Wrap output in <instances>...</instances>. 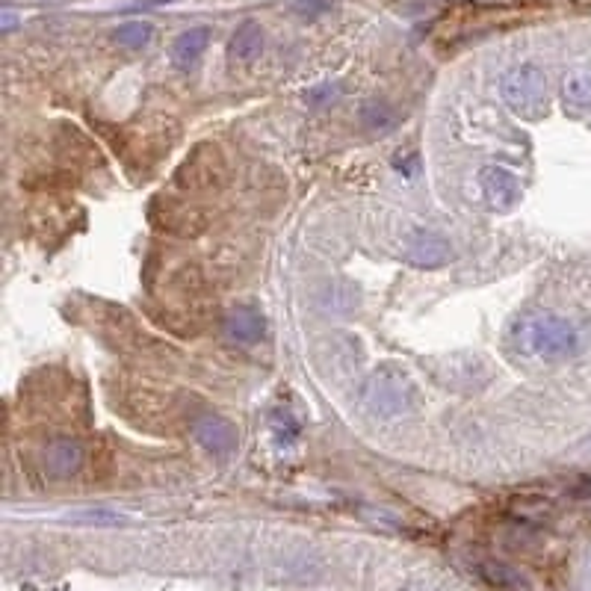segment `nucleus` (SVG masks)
<instances>
[{
    "mask_svg": "<svg viewBox=\"0 0 591 591\" xmlns=\"http://www.w3.org/2000/svg\"><path fill=\"white\" fill-rule=\"evenodd\" d=\"M509 346L524 358L559 361V358H571L580 349V331L565 317L538 311V314H524L512 323Z\"/></svg>",
    "mask_w": 591,
    "mask_h": 591,
    "instance_id": "obj_1",
    "label": "nucleus"
},
{
    "mask_svg": "<svg viewBox=\"0 0 591 591\" xmlns=\"http://www.w3.org/2000/svg\"><path fill=\"white\" fill-rule=\"evenodd\" d=\"M225 337L237 346H252L258 343L263 334H266V323L263 317L255 311V308H234L228 317H225Z\"/></svg>",
    "mask_w": 591,
    "mask_h": 591,
    "instance_id": "obj_7",
    "label": "nucleus"
},
{
    "mask_svg": "<svg viewBox=\"0 0 591 591\" xmlns=\"http://www.w3.org/2000/svg\"><path fill=\"white\" fill-rule=\"evenodd\" d=\"M15 27V15H12V9H3V30H12Z\"/></svg>",
    "mask_w": 591,
    "mask_h": 591,
    "instance_id": "obj_15",
    "label": "nucleus"
},
{
    "mask_svg": "<svg viewBox=\"0 0 591 591\" xmlns=\"http://www.w3.org/2000/svg\"><path fill=\"white\" fill-rule=\"evenodd\" d=\"M296 12H302V15H323V12H329V0H299Z\"/></svg>",
    "mask_w": 591,
    "mask_h": 591,
    "instance_id": "obj_14",
    "label": "nucleus"
},
{
    "mask_svg": "<svg viewBox=\"0 0 591 591\" xmlns=\"http://www.w3.org/2000/svg\"><path fill=\"white\" fill-rule=\"evenodd\" d=\"M151 36H154V30H151V24H145V21H128V24L116 27V33H113V39H116L122 48H131V51L145 48V45L151 42Z\"/></svg>",
    "mask_w": 591,
    "mask_h": 591,
    "instance_id": "obj_12",
    "label": "nucleus"
},
{
    "mask_svg": "<svg viewBox=\"0 0 591 591\" xmlns=\"http://www.w3.org/2000/svg\"><path fill=\"white\" fill-rule=\"evenodd\" d=\"M193 435L210 456L228 459L237 453V429L216 414H201L193 423Z\"/></svg>",
    "mask_w": 591,
    "mask_h": 591,
    "instance_id": "obj_6",
    "label": "nucleus"
},
{
    "mask_svg": "<svg viewBox=\"0 0 591 591\" xmlns=\"http://www.w3.org/2000/svg\"><path fill=\"white\" fill-rule=\"evenodd\" d=\"M272 432H275V441L278 444H287V441H296L299 438V426L290 420V414H278L272 420Z\"/></svg>",
    "mask_w": 591,
    "mask_h": 591,
    "instance_id": "obj_13",
    "label": "nucleus"
},
{
    "mask_svg": "<svg viewBox=\"0 0 591 591\" xmlns=\"http://www.w3.org/2000/svg\"><path fill=\"white\" fill-rule=\"evenodd\" d=\"M80 464H83V447L77 441L63 438V441L48 444V450H45V470H48V476L68 479V476H74L80 470Z\"/></svg>",
    "mask_w": 591,
    "mask_h": 591,
    "instance_id": "obj_8",
    "label": "nucleus"
},
{
    "mask_svg": "<svg viewBox=\"0 0 591 591\" xmlns=\"http://www.w3.org/2000/svg\"><path fill=\"white\" fill-rule=\"evenodd\" d=\"M402 258L414 266H423V269H438V266H447L453 261V246L447 237H441L435 231H414L408 237Z\"/></svg>",
    "mask_w": 591,
    "mask_h": 591,
    "instance_id": "obj_5",
    "label": "nucleus"
},
{
    "mask_svg": "<svg viewBox=\"0 0 591 591\" xmlns=\"http://www.w3.org/2000/svg\"><path fill=\"white\" fill-rule=\"evenodd\" d=\"M500 89L509 110L526 122H535L547 113V77L535 63L509 68Z\"/></svg>",
    "mask_w": 591,
    "mask_h": 591,
    "instance_id": "obj_3",
    "label": "nucleus"
},
{
    "mask_svg": "<svg viewBox=\"0 0 591 591\" xmlns=\"http://www.w3.org/2000/svg\"><path fill=\"white\" fill-rule=\"evenodd\" d=\"M231 57L237 63H255L263 54V27L258 21H246L237 27V33L231 36V45H228Z\"/></svg>",
    "mask_w": 591,
    "mask_h": 591,
    "instance_id": "obj_10",
    "label": "nucleus"
},
{
    "mask_svg": "<svg viewBox=\"0 0 591 591\" xmlns=\"http://www.w3.org/2000/svg\"><path fill=\"white\" fill-rule=\"evenodd\" d=\"M562 98L571 110H589L591 107V71L574 68L562 80Z\"/></svg>",
    "mask_w": 591,
    "mask_h": 591,
    "instance_id": "obj_11",
    "label": "nucleus"
},
{
    "mask_svg": "<svg viewBox=\"0 0 591 591\" xmlns=\"http://www.w3.org/2000/svg\"><path fill=\"white\" fill-rule=\"evenodd\" d=\"M361 399H364V408L370 414L391 420V417H399V414L411 411V405L417 399V391H414L411 379L396 364H385V367H379L367 379Z\"/></svg>",
    "mask_w": 591,
    "mask_h": 591,
    "instance_id": "obj_2",
    "label": "nucleus"
},
{
    "mask_svg": "<svg viewBox=\"0 0 591 591\" xmlns=\"http://www.w3.org/2000/svg\"><path fill=\"white\" fill-rule=\"evenodd\" d=\"M210 45V30L207 27H193V30H184L175 45H172V66L181 68V71H190L201 60V54L207 51Z\"/></svg>",
    "mask_w": 591,
    "mask_h": 591,
    "instance_id": "obj_9",
    "label": "nucleus"
},
{
    "mask_svg": "<svg viewBox=\"0 0 591 591\" xmlns=\"http://www.w3.org/2000/svg\"><path fill=\"white\" fill-rule=\"evenodd\" d=\"M479 187L485 193V201L494 210H512L524 196V187H521L518 175L506 166H485L479 172Z\"/></svg>",
    "mask_w": 591,
    "mask_h": 591,
    "instance_id": "obj_4",
    "label": "nucleus"
}]
</instances>
